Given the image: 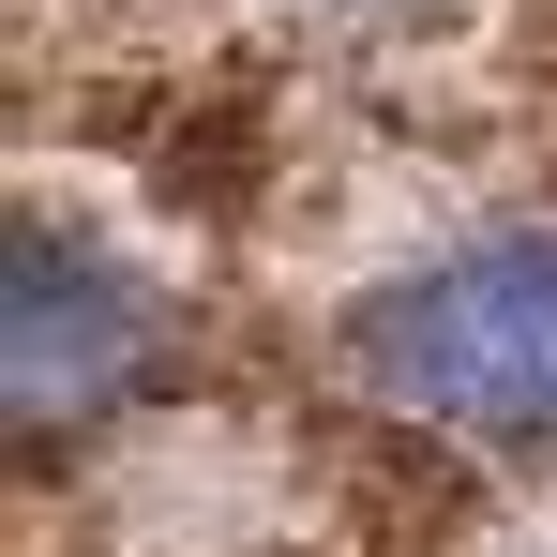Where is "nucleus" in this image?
I'll return each instance as SVG.
<instances>
[{
    "mask_svg": "<svg viewBox=\"0 0 557 557\" xmlns=\"http://www.w3.org/2000/svg\"><path fill=\"white\" fill-rule=\"evenodd\" d=\"M362 376L453 437H557V226L453 242L362 301Z\"/></svg>",
    "mask_w": 557,
    "mask_h": 557,
    "instance_id": "1",
    "label": "nucleus"
},
{
    "mask_svg": "<svg viewBox=\"0 0 557 557\" xmlns=\"http://www.w3.org/2000/svg\"><path fill=\"white\" fill-rule=\"evenodd\" d=\"M0 392H15V437H91L106 407L151 376L166 347V301L121 272L106 242H76L61 211H15V257H0Z\"/></svg>",
    "mask_w": 557,
    "mask_h": 557,
    "instance_id": "2",
    "label": "nucleus"
}]
</instances>
